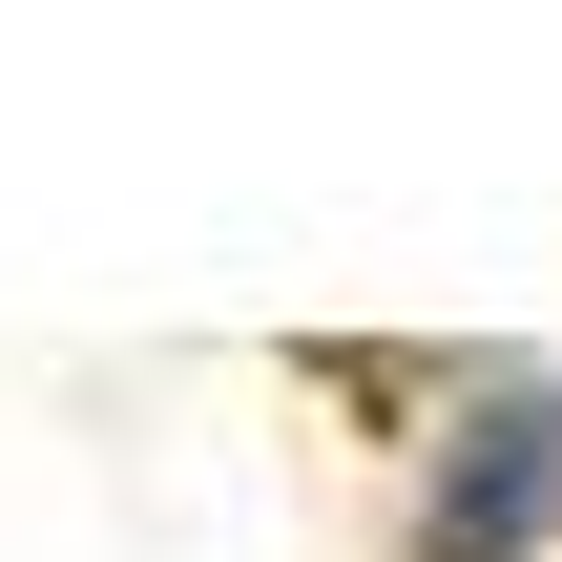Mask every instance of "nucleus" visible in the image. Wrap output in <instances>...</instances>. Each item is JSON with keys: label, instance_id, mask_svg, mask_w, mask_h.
I'll use <instances>...</instances> for the list:
<instances>
[{"label": "nucleus", "instance_id": "f257e3e1", "mask_svg": "<svg viewBox=\"0 0 562 562\" xmlns=\"http://www.w3.org/2000/svg\"><path fill=\"white\" fill-rule=\"evenodd\" d=\"M396 562H562V355H438L417 375Z\"/></svg>", "mask_w": 562, "mask_h": 562}]
</instances>
